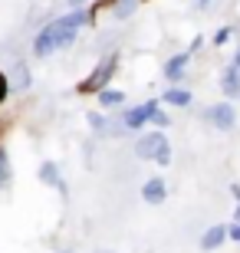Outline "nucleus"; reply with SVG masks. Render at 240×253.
Segmentation results:
<instances>
[{"label": "nucleus", "instance_id": "nucleus-3", "mask_svg": "<svg viewBox=\"0 0 240 253\" xmlns=\"http://www.w3.org/2000/svg\"><path fill=\"white\" fill-rule=\"evenodd\" d=\"M204 119H207L214 128H221V131H231L234 125H237V112H234V105H231V102H217V105H211V109L204 112Z\"/></svg>", "mask_w": 240, "mask_h": 253}, {"label": "nucleus", "instance_id": "nucleus-18", "mask_svg": "<svg viewBox=\"0 0 240 253\" xmlns=\"http://www.w3.org/2000/svg\"><path fill=\"white\" fill-rule=\"evenodd\" d=\"M69 3H73V10H79V7L86 3V0H69Z\"/></svg>", "mask_w": 240, "mask_h": 253}, {"label": "nucleus", "instance_id": "nucleus-23", "mask_svg": "<svg viewBox=\"0 0 240 253\" xmlns=\"http://www.w3.org/2000/svg\"><path fill=\"white\" fill-rule=\"evenodd\" d=\"M99 253H109V250H99Z\"/></svg>", "mask_w": 240, "mask_h": 253}, {"label": "nucleus", "instance_id": "nucleus-7", "mask_svg": "<svg viewBox=\"0 0 240 253\" xmlns=\"http://www.w3.org/2000/svg\"><path fill=\"white\" fill-rule=\"evenodd\" d=\"M227 237H231V230H227V227H221V224H217V227H207V234L201 237V247H204V250H214V247H221Z\"/></svg>", "mask_w": 240, "mask_h": 253}, {"label": "nucleus", "instance_id": "nucleus-12", "mask_svg": "<svg viewBox=\"0 0 240 253\" xmlns=\"http://www.w3.org/2000/svg\"><path fill=\"white\" fill-rule=\"evenodd\" d=\"M40 181H43V184H53V188H59V171H56V165H43V168H40Z\"/></svg>", "mask_w": 240, "mask_h": 253}, {"label": "nucleus", "instance_id": "nucleus-1", "mask_svg": "<svg viewBox=\"0 0 240 253\" xmlns=\"http://www.w3.org/2000/svg\"><path fill=\"white\" fill-rule=\"evenodd\" d=\"M86 20L89 17H86L83 10H73V13H66V17L49 20L47 27L37 33V40H33V53H37V56H49V53H56V49L69 46Z\"/></svg>", "mask_w": 240, "mask_h": 253}, {"label": "nucleus", "instance_id": "nucleus-13", "mask_svg": "<svg viewBox=\"0 0 240 253\" xmlns=\"http://www.w3.org/2000/svg\"><path fill=\"white\" fill-rule=\"evenodd\" d=\"M10 181V158H7V148L0 145V188Z\"/></svg>", "mask_w": 240, "mask_h": 253}, {"label": "nucleus", "instance_id": "nucleus-17", "mask_svg": "<svg viewBox=\"0 0 240 253\" xmlns=\"http://www.w3.org/2000/svg\"><path fill=\"white\" fill-rule=\"evenodd\" d=\"M231 240H240V224H234V227H231Z\"/></svg>", "mask_w": 240, "mask_h": 253}, {"label": "nucleus", "instance_id": "nucleus-8", "mask_svg": "<svg viewBox=\"0 0 240 253\" xmlns=\"http://www.w3.org/2000/svg\"><path fill=\"white\" fill-rule=\"evenodd\" d=\"M188 59H191V53H181V56H171V59H168V66H165V76L171 79V83L185 76V69H188Z\"/></svg>", "mask_w": 240, "mask_h": 253}, {"label": "nucleus", "instance_id": "nucleus-4", "mask_svg": "<svg viewBox=\"0 0 240 253\" xmlns=\"http://www.w3.org/2000/svg\"><path fill=\"white\" fill-rule=\"evenodd\" d=\"M115 63H119L115 56H109V59H105V63H102L99 69H96V73H93V76H89V79L83 83V92H96V95H99L102 89H109L105 83H109V79H112V73H115Z\"/></svg>", "mask_w": 240, "mask_h": 253}, {"label": "nucleus", "instance_id": "nucleus-11", "mask_svg": "<svg viewBox=\"0 0 240 253\" xmlns=\"http://www.w3.org/2000/svg\"><path fill=\"white\" fill-rule=\"evenodd\" d=\"M99 102L105 105V109H115V105L125 102V92H119V89H102V92H99Z\"/></svg>", "mask_w": 240, "mask_h": 253}, {"label": "nucleus", "instance_id": "nucleus-10", "mask_svg": "<svg viewBox=\"0 0 240 253\" xmlns=\"http://www.w3.org/2000/svg\"><path fill=\"white\" fill-rule=\"evenodd\" d=\"M165 102L168 105H181V109H185V105H191V92L181 89V85H175V89H168V92H165Z\"/></svg>", "mask_w": 240, "mask_h": 253}, {"label": "nucleus", "instance_id": "nucleus-2", "mask_svg": "<svg viewBox=\"0 0 240 253\" xmlns=\"http://www.w3.org/2000/svg\"><path fill=\"white\" fill-rule=\"evenodd\" d=\"M135 155L145 158V161L155 158L158 165H168V161H171V148H168V141H165L161 131H148V135H142L139 145H135Z\"/></svg>", "mask_w": 240, "mask_h": 253}, {"label": "nucleus", "instance_id": "nucleus-15", "mask_svg": "<svg viewBox=\"0 0 240 253\" xmlns=\"http://www.w3.org/2000/svg\"><path fill=\"white\" fill-rule=\"evenodd\" d=\"M151 122H155V125H158V128H165V125H168V122H171V119H168V115H165V112H161V109H158V112H155V119H151Z\"/></svg>", "mask_w": 240, "mask_h": 253}, {"label": "nucleus", "instance_id": "nucleus-9", "mask_svg": "<svg viewBox=\"0 0 240 253\" xmlns=\"http://www.w3.org/2000/svg\"><path fill=\"white\" fill-rule=\"evenodd\" d=\"M221 89H224V95H240V69L237 66H231L221 76Z\"/></svg>", "mask_w": 240, "mask_h": 253}, {"label": "nucleus", "instance_id": "nucleus-21", "mask_svg": "<svg viewBox=\"0 0 240 253\" xmlns=\"http://www.w3.org/2000/svg\"><path fill=\"white\" fill-rule=\"evenodd\" d=\"M234 66H237V69H240V49H237V56H234Z\"/></svg>", "mask_w": 240, "mask_h": 253}, {"label": "nucleus", "instance_id": "nucleus-19", "mask_svg": "<svg viewBox=\"0 0 240 253\" xmlns=\"http://www.w3.org/2000/svg\"><path fill=\"white\" fill-rule=\"evenodd\" d=\"M214 0H197V7H211Z\"/></svg>", "mask_w": 240, "mask_h": 253}, {"label": "nucleus", "instance_id": "nucleus-5", "mask_svg": "<svg viewBox=\"0 0 240 253\" xmlns=\"http://www.w3.org/2000/svg\"><path fill=\"white\" fill-rule=\"evenodd\" d=\"M155 112H158V102H142V105H135V109H129L122 122H125V128H142L145 122L155 119Z\"/></svg>", "mask_w": 240, "mask_h": 253}, {"label": "nucleus", "instance_id": "nucleus-16", "mask_svg": "<svg viewBox=\"0 0 240 253\" xmlns=\"http://www.w3.org/2000/svg\"><path fill=\"white\" fill-rule=\"evenodd\" d=\"M227 37H231V30H227V27H224V30H217V37H214V43L221 46V43H227Z\"/></svg>", "mask_w": 240, "mask_h": 253}, {"label": "nucleus", "instance_id": "nucleus-6", "mask_svg": "<svg viewBox=\"0 0 240 253\" xmlns=\"http://www.w3.org/2000/svg\"><path fill=\"white\" fill-rule=\"evenodd\" d=\"M165 194H168V188H165V181H161V178L145 181V188H142V197H145L148 204H161V201H165Z\"/></svg>", "mask_w": 240, "mask_h": 253}, {"label": "nucleus", "instance_id": "nucleus-22", "mask_svg": "<svg viewBox=\"0 0 240 253\" xmlns=\"http://www.w3.org/2000/svg\"><path fill=\"white\" fill-rule=\"evenodd\" d=\"M234 224H240V207H237V214H234Z\"/></svg>", "mask_w": 240, "mask_h": 253}, {"label": "nucleus", "instance_id": "nucleus-20", "mask_svg": "<svg viewBox=\"0 0 240 253\" xmlns=\"http://www.w3.org/2000/svg\"><path fill=\"white\" fill-rule=\"evenodd\" d=\"M231 191H234V197H237V201H240V184H234Z\"/></svg>", "mask_w": 240, "mask_h": 253}, {"label": "nucleus", "instance_id": "nucleus-14", "mask_svg": "<svg viewBox=\"0 0 240 253\" xmlns=\"http://www.w3.org/2000/svg\"><path fill=\"white\" fill-rule=\"evenodd\" d=\"M7 92H10V83H7V76L0 73V105H3V99H7Z\"/></svg>", "mask_w": 240, "mask_h": 253}]
</instances>
